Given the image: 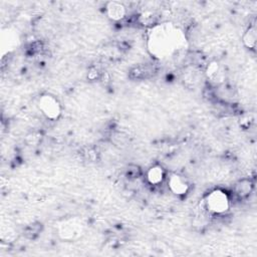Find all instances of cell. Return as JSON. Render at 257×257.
<instances>
[{"mask_svg": "<svg viewBox=\"0 0 257 257\" xmlns=\"http://www.w3.org/2000/svg\"><path fill=\"white\" fill-rule=\"evenodd\" d=\"M39 110L43 115L50 120H55L61 116V105L59 101L50 95L42 96L39 100Z\"/></svg>", "mask_w": 257, "mask_h": 257, "instance_id": "3", "label": "cell"}, {"mask_svg": "<svg viewBox=\"0 0 257 257\" xmlns=\"http://www.w3.org/2000/svg\"><path fill=\"white\" fill-rule=\"evenodd\" d=\"M256 39H257L256 30H255V26L253 25L251 27H249L246 31V33L243 37V42L247 47L254 48L256 45Z\"/></svg>", "mask_w": 257, "mask_h": 257, "instance_id": "9", "label": "cell"}, {"mask_svg": "<svg viewBox=\"0 0 257 257\" xmlns=\"http://www.w3.org/2000/svg\"><path fill=\"white\" fill-rule=\"evenodd\" d=\"M170 190L176 195H184L189 190V184L186 179L180 175L173 174L169 179Z\"/></svg>", "mask_w": 257, "mask_h": 257, "instance_id": "4", "label": "cell"}, {"mask_svg": "<svg viewBox=\"0 0 257 257\" xmlns=\"http://www.w3.org/2000/svg\"><path fill=\"white\" fill-rule=\"evenodd\" d=\"M252 191V183L250 180H241L236 184L235 192L239 197H246Z\"/></svg>", "mask_w": 257, "mask_h": 257, "instance_id": "8", "label": "cell"}, {"mask_svg": "<svg viewBox=\"0 0 257 257\" xmlns=\"http://www.w3.org/2000/svg\"><path fill=\"white\" fill-rule=\"evenodd\" d=\"M179 33L169 24L155 27L149 38V49L157 58L164 56L172 52L179 44Z\"/></svg>", "mask_w": 257, "mask_h": 257, "instance_id": "1", "label": "cell"}, {"mask_svg": "<svg viewBox=\"0 0 257 257\" xmlns=\"http://www.w3.org/2000/svg\"><path fill=\"white\" fill-rule=\"evenodd\" d=\"M81 232V226L79 223L69 222L61 227L60 234L65 239H74L79 236Z\"/></svg>", "mask_w": 257, "mask_h": 257, "instance_id": "5", "label": "cell"}, {"mask_svg": "<svg viewBox=\"0 0 257 257\" xmlns=\"http://www.w3.org/2000/svg\"><path fill=\"white\" fill-rule=\"evenodd\" d=\"M107 12L110 19L119 21V20H122L126 16L127 10H126V7L124 6V4L113 1V2H110L108 4Z\"/></svg>", "mask_w": 257, "mask_h": 257, "instance_id": "6", "label": "cell"}, {"mask_svg": "<svg viewBox=\"0 0 257 257\" xmlns=\"http://www.w3.org/2000/svg\"><path fill=\"white\" fill-rule=\"evenodd\" d=\"M164 176H165L164 171L160 166H154L150 168V170L147 173V179L149 183H151L152 185H158L162 183Z\"/></svg>", "mask_w": 257, "mask_h": 257, "instance_id": "7", "label": "cell"}, {"mask_svg": "<svg viewBox=\"0 0 257 257\" xmlns=\"http://www.w3.org/2000/svg\"><path fill=\"white\" fill-rule=\"evenodd\" d=\"M229 198L222 190L212 191L206 198V207L210 212L222 214L229 209Z\"/></svg>", "mask_w": 257, "mask_h": 257, "instance_id": "2", "label": "cell"}]
</instances>
